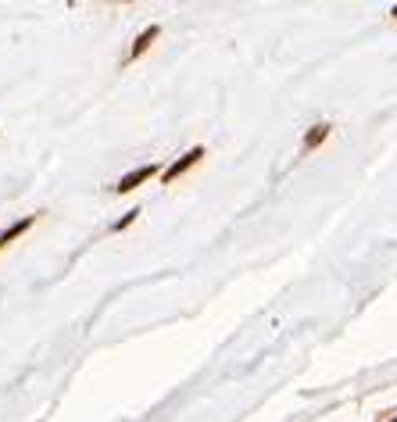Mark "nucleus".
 Returning <instances> with one entry per match:
<instances>
[{
    "label": "nucleus",
    "instance_id": "nucleus-5",
    "mask_svg": "<svg viewBox=\"0 0 397 422\" xmlns=\"http://www.w3.org/2000/svg\"><path fill=\"white\" fill-rule=\"evenodd\" d=\"M326 133H329L326 126H315V129L308 133V140H304V147H315V143H322V140H326Z\"/></svg>",
    "mask_w": 397,
    "mask_h": 422
},
{
    "label": "nucleus",
    "instance_id": "nucleus-4",
    "mask_svg": "<svg viewBox=\"0 0 397 422\" xmlns=\"http://www.w3.org/2000/svg\"><path fill=\"white\" fill-rule=\"evenodd\" d=\"M154 36H158V29L150 25V29H147V32H143V36L136 40V47H133V58H140V54H143V50H147V43H150Z\"/></svg>",
    "mask_w": 397,
    "mask_h": 422
},
{
    "label": "nucleus",
    "instance_id": "nucleus-2",
    "mask_svg": "<svg viewBox=\"0 0 397 422\" xmlns=\"http://www.w3.org/2000/svg\"><path fill=\"white\" fill-rule=\"evenodd\" d=\"M154 172H158L154 165H143V169H136V172H129V176H122V183H119V190H122V193H129V190H136L140 183H147V179H150Z\"/></svg>",
    "mask_w": 397,
    "mask_h": 422
},
{
    "label": "nucleus",
    "instance_id": "nucleus-6",
    "mask_svg": "<svg viewBox=\"0 0 397 422\" xmlns=\"http://www.w3.org/2000/svg\"><path fill=\"white\" fill-rule=\"evenodd\" d=\"M393 15H397V8H393Z\"/></svg>",
    "mask_w": 397,
    "mask_h": 422
},
{
    "label": "nucleus",
    "instance_id": "nucleus-3",
    "mask_svg": "<svg viewBox=\"0 0 397 422\" xmlns=\"http://www.w3.org/2000/svg\"><path fill=\"white\" fill-rule=\"evenodd\" d=\"M29 226H32V219H22V222H15V226H11L8 233H0V251H4V247H8V243H11L15 236H22V233H25Z\"/></svg>",
    "mask_w": 397,
    "mask_h": 422
},
{
    "label": "nucleus",
    "instance_id": "nucleus-1",
    "mask_svg": "<svg viewBox=\"0 0 397 422\" xmlns=\"http://www.w3.org/2000/svg\"><path fill=\"white\" fill-rule=\"evenodd\" d=\"M201 157H204V147H194V150H190V154L183 157V162H176V165H168V169H165V183L179 179V176H183V172H186L190 165H197V162H201Z\"/></svg>",
    "mask_w": 397,
    "mask_h": 422
}]
</instances>
